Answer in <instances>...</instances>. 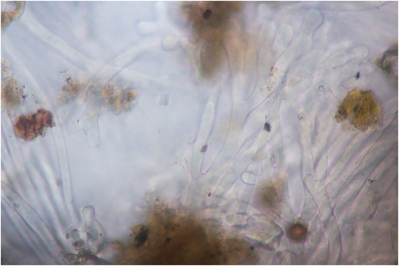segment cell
Segmentation results:
<instances>
[{
  "instance_id": "6da1fadb",
  "label": "cell",
  "mask_w": 399,
  "mask_h": 266,
  "mask_svg": "<svg viewBox=\"0 0 399 266\" xmlns=\"http://www.w3.org/2000/svg\"><path fill=\"white\" fill-rule=\"evenodd\" d=\"M336 117L339 121L347 120L357 129L365 131L379 123L381 110L372 92L354 90L344 99Z\"/></svg>"
},
{
  "instance_id": "7a4b0ae2",
  "label": "cell",
  "mask_w": 399,
  "mask_h": 266,
  "mask_svg": "<svg viewBox=\"0 0 399 266\" xmlns=\"http://www.w3.org/2000/svg\"><path fill=\"white\" fill-rule=\"evenodd\" d=\"M54 126L51 113L41 109L34 113L19 116L15 121L14 130L18 137L30 141L43 135L48 128Z\"/></svg>"
},
{
  "instance_id": "3957f363",
  "label": "cell",
  "mask_w": 399,
  "mask_h": 266,
  "mask_svg": "<svg viewBox=\"0 0 399 266\" xmlns=\"http://www.w3.org/2000/svg\"><path fill=\"white\" fill-rule=\"evenodd\" d=\"M264 129L265 131H267L268 132H270V131H271V127H270V125L267 122H266L264 124Z\"/></svg>"
}]
</instances>
